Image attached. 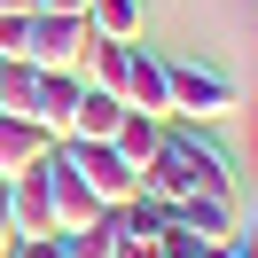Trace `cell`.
<instances>
[{"mask_svg": "<svg viewBox=\"0 0 258 258\" xmlns=\"http://www.w3.org/2000/svg\"><path fill=\"white\" fill-rule=\"evenodd\" d=\"M141 16H149V0H86L94 39H141Z\"/></svg>", "mask_w": 258, "mask_h": 258, "instance_id": "14", "label": "cell"}, {"mask_svg": "<svg viewBox=\"0 0 258 258\" xmlns=\"http://www.w3.org/2000/svg\"><path fill=\"white\" fill-rule=\"evenodd\" d=\"M227 258H258V227H235L227 235Z\"/></svg>", "mask_w": 258, "mask_h": 258, "instance_id": "18", "label": "cell"}, {"mask_svg": "<svg viewBox=\"0 0 258 258\" xmlns=\"http://www.w3.org/2000/svg\"><path fill=\"white\" fill-rule=\"evenodd\" d=\"M204 258H227V242H211V250H204Z\"/></svg>", "mask_w": 258, "mask_h": 258, "instance_id": "23", "label": "cell"}, {"mask_svg": "<svg viewBox=\"0 0 258 258\" xmlns=\"http://www.w3.org/2000/svg\"><path fill=\"white\" fill-rule=\"evenodd\" d=\"M117 117H125V102H117V94H102V86H86V94H79V110H71V133H63V141H110V133H117Z\"/></svg>", "mask_w": 258, "mask_h": 258, "instance_id": "12", "label": "cell"}, {"mask_svg": "<svg viewBox=\"0 0 258 258\" xmlns=\"http://www.w3.org/2000/svg\"><path fill=\"white\" fill-rule=\"evenodd\" d=\"M55 133L39 125V117H16V110H0V180H24V172H39V164L55 157Z\"/></svg>", "mask_w": 258, "mask_h": 258, "instance_id": "6", "label": "cell"}, {"mask_svg": "<svg viewBox=\"0 0 258 258\" xmlns=\"http://www.w3.org/2000/svg\"><path fill=\"white\" fill-rule=\"evenodd\" d=\"M39 188H47V211H55V235H79V227H94V219H110V211L94 204V188L79 180V164L55 149L47 164H39Z\"/></svg>", "mask_w": 258, "mask_h": 258, "instance_id": "5", "label": "cell"}, {"mask_svg": "<svg viewBox=\"0 0 258 258\" xmlns=\"http://www.w3.org/2000/svg\"><path fill=\"white\" fill-rule=\"evenodd\" d=\"M110 227H117V242H141V250H157V242H164V227H172V204H157V196H133V204H117V211H110Z\"/></svg>", "mask_w": 258, "mask_h": 258, "instance_id": "10", "label": "cell"}, {"mask_svg": "<svg viewBox=\"0 0 258 258\" xmlns=\"http://www.w3.org/2000/svg\"><path fill=\"white\" fill-rule=\"evenodd\" d=\"M16 250V211H8V188H0V258Z\"/></svg>", "mask_w": 258, "mask_h": 258, "instance_id": "19", "label": "cell"}, {"mask_svg": "<svg viewBox=\"0 0 258 258\" xmlns=\"http://www.w3.org/2000/svg\"><path fill=\"white\" fill-rule=\"evenodd\" d=\"M8 211H16V242H39V235H55V211H47V188H39V172L8 180Z\"/></svg>", "mask_w": 258, "mask_h": 258, "instance_id": "11", "label": "cell"}, {"mask_svg": "<svg viewBox=\"0 0 258 258\" xmlns=\"http://www.w3.org/2000/svg\"><path fill=\"white\" fill-rule=\"evenodd\" d=\"M32 8H39V0H0V16H32Z\"/></svg>", "mask_w": 258, "mask_h": 258, "instance_id": "21", "label": "cell"}, {"mask_svg": "<svg viewBox=\"0 0 258 258\" xmlns=\"http://www.w3.org/2000/svg\"><path fill=\"white\" fill-rule=\"evenodd\" d=\"M86 55H94V24L86 16L32 8V47H24V63H39V71H86Z\"/></svg>", "mask_w": 258, "mask_h": 258, "instance_id": "3", "label": "cell"}, {"mask_svg": "<svg viewBox=\"0 0 258 258\" xmlns=\"http://www.w3.org/2000/svg\"><path fill=\"white\" fill-rule=\"evenodd\" d=\"M55 242H63V258H117V227L110 219L79 227V235H55Z\"/></svg>", "mask_w": 258, "mask_h": 258, "instance_id": "15", "label": "cell"}, {"mask_svg": "<svg viewBox=\"0 0 258 258\" xmlns=\"http://www.w3.org/2000/svg\"><path fill=\"white\" fill-rule=\"evenodd\" d=\"M172 227H188L196 242H227V235L242 227L235 188H196V196H180V204H172Z\"/></svg>", "mask_w": 258, "mask_h": 258, "instance_id": "7", "label": "cell"}, {"mask_svg": "<svg viewBox=\"0 0 258 258\" xmlns=\"http://www.w3.org/2000/svg\"><path fill=\"white\" fill-rule=\"evenodd\" d=\"M32 47V16H0V63H16Z\"/></svg>", "mask_w": 258, "mask_h": 258, "instance_id": "16", "label": "cell"}, {"mask_svg": "<svg viewBox=\"0 0 258 258\" xmlns=\"http://www.w3.org/2000/svg\"><path fill=\"white\" fill-rule=\"evenodd\" d=\"M164 125H172V117H141V110H125V117H117V133H110V149H117V157L133 164V172H141V164L157 157V141H164Z\"/></svg>", "mask_w": 258, "mask_h": 258, "instance_id": "13", "label": "cell"}, {"mask_svg": "<svg viewBox=\"0 0 258 258\" xmlns=\"http://www.w3.org/2000/svg\"><path fill=\"white\" fill-rule=\"evenodd\" d=\"M125 110H141V117H172V86H164V55H157V47H133Z\"/></svg>", "mask_w": 258, "mask_h": 258, "instance_id": "9", "label": "cell"}, {"mask_svg": "<svg viewBox=\"0 0 258 258\" xmlns=\"http://www.w3.org/2000/svg\"><path fill=\"white\" fill-rule=\"evenodd\" d=\"M196 188H235V172H227V149L219 141H204V125H164V141H157V157L141 164V196H157V204H180V196H196Z\"/></svg>", "mask_w": 258, "mask_h": 258, "instance_id": "1", "label": "cell"}, {"mask_svg": "<svg viewBox=\"0 0 258 258\" xmlns=\"http://www.w3.org/2000/svg\"><path fill=\"white\" fill-rule=\"evenodd\" d=\"M164 86H172V117L180 125H219L242 110V79L204 55H164Z\"/></svg>", "mask_w": 258, "mask_h": 258, "instance_id": "2", "label": "cell"}, {"mask_svg": "<svg viewBox=\"0 0 258 258\" xmlns=\"http://www.w3.org/2000/svg\"><path fill=\"white\" fill-rule=\"evenodd\" d=\"M79 94H86V79L79 71H39V86H32V117L63 141L71 133V110H79Z\"/></svg>", "mask_w": 258, "mask_h": 258, "instance_id": "8", "label": "cell"}, {"mask_svg": "<svg viewBox=\"0 0 258 258\" xmlns=\"http://www.w3.org/2000/svg\"><path fill=\"white\" fill-rule=\"evenodd\" d=\"M39 8H55V16H86V0H39Z\"/></svg>", "mask_w": 258, "mask_h": 258, "instance_id": "20", "label": "cell"}, {"mask_svg": "<svg viewBox=\"0 0 258 258\" xmlns=\"http://www.w3.org/2000/svg\"><path fill=\"white\" fill-rule=\"evenodd\" d=\"M8 258H63V242H55V235H39V242H16Z\"/></svg>", "mask_w": 258, "mask_h": 258, "instance_id": "17", "label": "cell"}, {"mask_svg": "<svg viewBox=\"0 0 258 258\" xmlns=\"http://www.w3.org/2000/svg\"><path fill=\"white\" fill-rule=\"evenodd\" d=\"M117 258H157V250H141V242H117Z\"/></svg>", "mask_w": 258, "mask_h": 258, "instance_id": "22", "label": "cell"}, {"mask_svg": "<svg viewBox=\"0 0 258 258\" xmlns=\"http://www.w3.org/2000/svg\"><path fill=\"white\" fill-rule=\"evenodd\" d=\"M63 157L79 164V180L94 188V204H102V211H117V204H133V196H141V172H133V164L117 157L110 141H63Z\"/></svg>", "mask_w": 258, "mask_h": 258, "instance_id": "4", "label": "cell"}, {"mask_svg": "<svg viewBox=\"0 0 258 258\" xmlns=\"http://www.w3.org/2000/svg\"><path fill=\"white\" fill-rule=\"evenodd\" d=\"M0 188H8V180H0Z\"/></svg>", "mask_w": 258, "mask_h": 258, "instance_id": "24", "label": "cell"}]
</instances>
